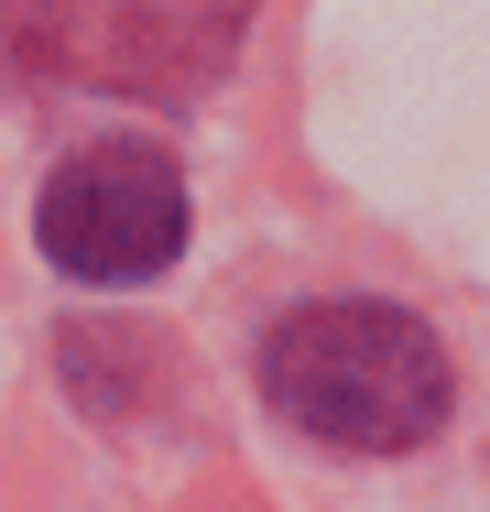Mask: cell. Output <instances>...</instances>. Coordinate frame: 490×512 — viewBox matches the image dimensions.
Here are the masks:
<instances>
[{"mask_svg": "<svg viewBox=\"0 0 490 512\" xmlns=\"http://www.w3.org/2000/svg\"><path fill=\"white\" fill-rule=\"evenodd\" d=\"M262 393L327 447L403 458L447 425V349L403 306H294L262 338Z\"/></svg>", "mask_w": 490, "mask_h": 512, "instance_id": "cell-1", "label": "cell"}, {"mask_svg": "<svg viewBox=\"0 0 490 512\" xmlns=\"http://www.w3.org/2000/svg\"><path fill=\"white\" fill-rule=\"evenodd\" d=\"M251 0H0L11 44L44 77L88 88H196Z\"/></svg>", "mask_w": 490, "mask_h": 512, "instance_id": "cell-2", "label": "cell"}, {"mask_svg": "<svg viewBox=\"0 0 490 512\" xmlns=\"http://www.w3.org/2000/svg\"><path fill=\"white\" fill-rule=\"evenodd\" d=\"M186 251V175L153 142H98L44 186V262L77 284H153Z\"/></svg>", "mask_w": 490, "mask_h": 512, "instance_id": "cell-3", "label": "cell"}]
</instances>
